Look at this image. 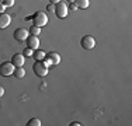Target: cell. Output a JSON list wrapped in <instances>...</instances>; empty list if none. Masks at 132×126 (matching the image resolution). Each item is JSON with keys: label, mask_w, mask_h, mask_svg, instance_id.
Returning <instances> with one entry per match:
<instances>
[{"label": "cell", "mask_w": 132, "mask_h": 126, "mask_svg": "<svg viewBox=\"0 0 132 126\" xmlns=\"http://www.w3.org/2000/svg\"><path fill=\"white\" fill-rule=\"evenodd\" d=\"M3 94H4V88L0 86V97H3Z\"/></svg>", "instance_id": "22"}, {"label": "cell", "mask_w": 132, "mask_h": 126, "mask_svg": "<svg viewBox=\"0 0 132 126\" xmlns=\"http://www.w3.org/2000/svg\"><path fill=\"white\" fill-rule=\"evenodd\" d=\"M46 10H48V11H51V13H53V11H55V4L49 3V4L46 6Z\"/></svg>", "instance_id": "18"}, {"label": "cell", "mask_w": 132, "mask_h": 126, "mask_svg": "<svg viewBox=\"0 0 132 126\" xmlns=\"http://www.w3.org/2000/svg\"><path fill=\"white\" fill-rule=\"evenodd\" d=\"M81 123H80V122H72V123H70V126H80Z\"/></svg>", "instance_id": "21"}, {"label": "cell", "mask_w": 132, "mask_h": 126, "mask_svg": "<svg viewBox=\"0 0 132 126\" xmlns=\"http://www.w3.org/2000/svg\"><path fill=\"white\" fill-rule=\"evenodd\" d=\"M13 74L17 78H23L24 76H26V70H24V67H15Z\"/></svg>", "instance_id": "13"}, {"label": "cell", "mask_w": 132, "mask_h": 126, "mask_svg": "<svg viewBox=\"0 0 132 126\" xmlns=\"http://www.w3.org/2000/svg\"><path fill=\"white\" fill-rule=\"evenodd\" d=\"M32 70L38 77H45V76L48 74V65H46L45 62H38L37 60L32 66Z\"/></svg>", "instance_id": "1"}, {"label": "cell", "mask_w": 132, "mask_h": 126, "mask_svg": "<svg viewBox=\"0 0 132 126\" xmlns=\"http://www.w3.org/2000/svg\"><path fill=\"white\" fill-rule=\"evenodd\" d=\"M75 2V0H68V3H73Z\"/></svg>", "instance_id": "24"}, {"label": "cell", "mask_w": 132, "mask_h": 126, "mask_svg": "<svg viewBox=\"0 0 132 126\" xmlns=\"http://www.w3.org/2000/svg\"><path fill=\"white\" fill-rule=\"evenodd\" d=\"M44 62H45L48 66H56V65H59V62H61V56H59V53H56V52H49V53H46V58H45Z\"/></svg>", "instance_id": "5"}, {"label": "cell", "mask_w": 132, "mask_h": 126, "mask_svg": "<svg viewBox=\"0 0 132 126\" xmlns=\"http://www.w3.org/2000/svg\"><path fill=\"white\" fill-rule=\"evenodd\" d=\"M13 37L17 42H23V41H26L27 38L30 37V32H28V30H26V28H17V30L14 31Z\"/></svg>", "instance_id": "7"}, {"label": "cell", "mask_w": 132, "mask_h": 126, "mask_svg": "<svg viewBox=\"0 0 132 126\" xmlns=\"http://www.w3.org/2000/svg\"><path fill=\"white\" fill-rule=\"evenodd\" d=\"M32 52H34L32 49H30V48H26V49L23 50V55H24V56H28V58H31V56H32Z\"/></svg>", "instance_id": "16"}, {"label": "cell", "mask_w": 132, "mask_h": 126, "mask_svg": "<svg viewBox=\"0 0 132 126\" xmlns=\"http://www.w3.org/2000/svg\"><path fill=\"white\" fill-rule=\"evenodd\" d=\"M75 4L77 6V8H81V10H86L89 7L90 2L89 0H75Z\"/></svg>", "instance_id": "12"}, {"label": "cell", "mask_w": 132, "mask_h": 126, "mask_svg": "<svg viewBox=\"0 0 132 126\" xmlns=\"http://www.w3.org/2000/svg\"><path fill=\"white\" fill-rule=\"evenodd\" d=\"M11 23V17L6 13H0V30H4Z\"/></svg>", "instance_id": "10"}, {"label": "cell", "mask_w": 132, "mask_h": 126, "mask_svg": "<svg viewBox=\"0 0 132 126\" xmlns=\"http://www.w3.org/2000/svg\"><path fill=\"white\" fill-rule=\"evenodd\" d=\"M49 2H51L52 4H56V3H59V2H61V0H49Z\"/></svg>", "instance_id": "23"}, {"label": "cell", "mask_w": 132, "mask_h": 126, "mask_svg": "<svg viewBox=\"0 0 132 126\" xmlns=\"http://www.w3.org/2000/svg\"><path fill=\"white\" fill-rule=\"evenodd\" d=\"M31 58H34L35 60H38V62H44V60H45V58H46V55H45V52H44V50L35 49L32 52V56H31Z\"/></svg>", "instance_id": "11"}, {"label": "cell", "mask_w": 132, "mask_h": 126, "mask_svg": "<svg viewBox=\"0 0 132 126\" xmlns=\"http://www.w3.org/2000/svg\"><path fill=\"white\" fill-rule=\"evenodd\" d=\"M26 42H27V48H30L32 50L38 49V46H39V39H38V37H35V35H30L26 39Z\"/></svg>", "instance_id": "8"}, {"label": "cell", "mask_w": 132, "mask_h": 126, "mask_svg": "<svg viewBox=\"0 0 132 126\" xmlns=\"http://www.w3.org/2000/svg\"><path fill=\"white\" fill-rule=\"evenodd\" d=\"M32 23L37 27H44V25L48 24V15L45 14L44 11H37L35 14L32 15Z\"/></svg>", "instance_id": "2"}, {"label": "cell", "mask_w": 132, "mask_h": 126, "mask_svg": "<svg viewBox=\"0 0 132 126\" xmlns=\"http://www.w3.org/2000/svg\"><path fill=\"white\" fill-rule=\"evenodd\" d=\"M69 10H70V11H75V10H77V6L75 4V2H73V3H69Z\"/></svg>", "instance_id": "19"}, {"label": "cell", "mask_w": 132, "mask_h": 126, "mask_svg": "<svg viewBox=\"0 0 132 126\" xmlns=\"http://www.w3.org/2000/svg\"><path fill=\"white\" fill-rule=\"evenodd\" d=\"M28 32L31 34V35H35V37H38V34H41V28L39 27H37V25H32V27L28 30Z\"/></svg>", "instance_id": "14"}, {"label": "cell", "mask_w": 132, "mask_h": 126, "mask_svg": "<svg viewBox=\"0 0 132 126\" xmlns=\"http://www.w3.org/2000/svg\"><path fill=\"white\" fill-rule=\"evenodd\" d=\"M27 126H41V121H39L38 118H32V119H30V121H28Z\"/></svg>", "instance_id": "15"}, {"label": "cell", "mask_w": 132, "mask_h": 126, "mask_svg": "<svg viewBox=\"0 0 132 126\" xmlns=\"http://www.w3.org/2000/svg\"><path fill=\"white\" fill-rule=\"evenodd\" d=\"M80 45H81V48H83V49L90 50V49H93L94 46H96V41H94L93 37L84 35L83 38H81V41H80Z\"/></svg>", "instance_id": "6"}, {"label": "cell", "mask_w": 132, "mask_h": 126, "mask_svg": "<svg viewBox=\"0 0 132 126\" xmlns=\"http://www.w3.org/2000/svg\"><path fill=\"white\" fill-rule=\"evenodd\" d=\"M24 62H26V56L23 53H15L13 58H11V63L14 65V67H23Z\"/></svg>", "instance_id": "9"}, {"label": "cell", "mask_w": 132, "mask_h": 126, "mask_svg": "<svg viewBox=\"0 0 132 126\" xmlns=\"http://www.w3.org/2000/svg\"><path fill=\"white\" fill-rule=\"evenodd\" d=\"M68 11H69V8H68V4L63 2H59V3H56L55 4V14H56V17H59V18H65L66 15H68Z\"/></svg>", "instance_id": "4"}, {"label": "cell", "mask_w": 132, "mask_h": 126, "mask_svg": "<svg viewBox=\"0 0 132 126\" xmlns=\"http://www.w3.org/2000/svg\"><path fill=\"white\" fill-rule=\"evenodd\" d=\"M3 4H4V7H11V6L14 4V0H4Z\"/></svg>", "instance_id": "17"}, {"label": "cell", "mask_w": 132, "mask_h": 126, "mask_svg": "<svg viewBox=\"0 0 132 126\" xmlns=\"http://www.w3.org/2000/svg\"><path fill=\"white\" fill-rule=\"evenodd\" d=\"M14 65L11 62H3L0 63V76H3V77H9V76L13 74L14 71Z\"/></svg>", "instance_id": "3"}, {"label": "cell", "mask_w": 132, "mask_h": 126, "mask_svg": "<svg viewBox=\"0 0 132 126\" xmlns=\"http://www.w3.org/2000/svg\"><path fill=\"white\" fill-rule=\"evenodd\" d=\"M0 13H4V4L0 3Z\"/></svg>", "instance_id": "20"}]
</instances>
